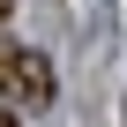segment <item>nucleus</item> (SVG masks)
Segmentation results:
<instances>
[{
	"label": "nucleus",
	"mask_w": 127,
	"mask_h": 127,
	"mask_svg": "<svg viewBox=\"0 0 127 127\" xmlns=\"http://www.w3.org/2000/svg\"><path fill=\"white\" fill-rule=\"evenodd\" d=\"M8 15H15V0H0V23H8Z\"/></svg>",
	"instance_id": "obj_2"
},
{
	"label": "nucleus",
	"mask_w": 127,
	"mask_h": 127,
	"mask_svg": "<svg viewBox=\"0 0 127 127\" xmlns=\"http://www.w3.org/2000/svg\"><path fill=\"white\" fill-rule=\"evenodd\" d=\"M0 90L15 105H52V60L30 45H0Z\"/></svg>",
	"instance_id": "obj_1"
},
{
	"label": "nucleus",
	"mask_w": 127,
	"mask_h": 127,
	"mask_svg": "<svg viewBox=\"0 0 127 127\" xmlns=\"http://www.w3.org/2000/svg\"><path fill=\"white\" fill-rule=\"evenodd\" d=\"M0 127H23V120H15V112H0Z\"/></svg>",
	"instance_id": "obj_3"
}]
</instances>
